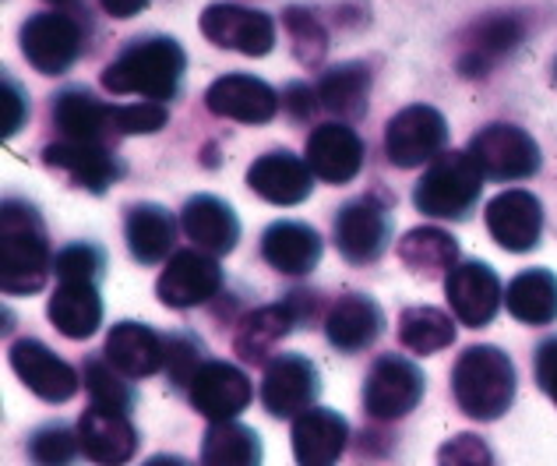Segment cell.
<instances>
[{
	"mask_svg": "<svg viewBox=\"0 0 557 466\" xmlns=\"http://www.w3.org/2000/svg\"><path fill=\"white\" fill-rule=\"evenodd\" d=\"M187 57L170 36L131 39L116 61L102 71V89L113 96H145L149 103H166L181 93Z\"/></svg>",
	"mask_w": 557,
	"mask_h": 466,
	"instance_id": "cell-1",
	"label": "cell"
},
{
	"mask_svg": "<svg viewBox=\"0 0 557 466\" xmlns=\"http://www.w3.org/2000/svg\"><path fill=\"white\" fill-rule=\"evenodd\" d=\"M50 269V241L36 206L22 198H4L0 206V286L4 294H39Z\"/></svg>",
	"mask_w": 557,
	"mask_h": 466,
	"instance_id": "cell-2",
	"label": "cell"
},
{
	"mask_svg": "<svg viewBox=\"0 0 557 466\" xmlns=\"http://www.w3.org/2000/svg\"><path fill=\"white\" fill-rule=\"evenodd\" d=\"M516 364L497 346H466L456 368H451V392L466 417L473 420H497L516 403Z\"/></svg>",
	"mask_w": 557,
	"mask_h": 466,
	"instance_id": "cell-3",
	"label": "cell"
},
{
	"mask_svg": "<svg viewBox=\"0 0 557 466\" xmlns=\"http://www.w3.org/2000/svg\"><path fill=\"white\" fill-rule=\"evenodd\" d=\"M480 192H483V173L476 167V159L469 156V149L445 152L420 177L413 192V206L423 216H434V220H466L469 209L476 206Z\"/></svg>",
	"mask_w": 557,
	"mask_h": 466,
	"instance_id": "cell-4",
	"label": "cell"
},
{
	"mask_svg": "<svg viewBox=\"0 0 557 466\" xmlns=\"http://www.w3.org/2000/svg\"><path fill=\"white\" fill-rule=\"evenodd\" d=\"M445 145H448V124L442 110H434L428 103L403 107L385 127V156L399 170L423 167L431 159L445 156Z\"/></svg>",
	"mask_w": 557,
	"mask_h": 466,
	"instance_id": "cell-5",
	"label": "cell"
},
{
	"mask_svg": "<svg viewBox=\"0 0 557 466\" xmlns=\"http://www.w3.org/2000/svg\"><path fill=\"white\" fill-rule=\"evenodd\" d=\"M18 42H22V53L25 61L33 64L42 75H64V71L75 68V61L82 57V42H85V33L75 14H64V11H39L33 14L22 33H18Z\"/></svg>",
	"mask_w": 557,
	"mask_h": 466,
	"instance_id": "cell-6",
	"label": "cell"
},
{
	"mask_svg": "<svg viewBox=\"0 0 557 466\" xmlns=\"http://www.w3.org/2000/svg\"><path fill=\"white\" fill-rule=\"evenodd\" d=\"M423 385H428V378L409 357L381 354L363 378V410L374 420H399L409 410H417Z\"/></svg>",
	"mask_w": 557,
	"mask_h": 466,
	"instance_id": "cell-7",
	"label": "cell"
},
{
	"mask_svg": "<svg viewBox=\"0 0 557 466\" xmlns=\"http://www.w3.org/2000/svg\"><path fill=\"white\" fill-rule=\"evenodd\" d=\"M469 156L494 181H525L540 170V145L516 124H487L469 142Z\"/></svg>",
	"mask_w": 557,
	"mask_h": 466,
	"instance_id": "cell-8",
	"label": "cell"
},
{
	"mask_svg": "<svg viewBox=\"0 0 557 466\" xmlns=\"http://www.w3.org/2000/svg\"><path fill=\"white\" fill-rule=\"evenodd\" d=\"M314 311V294H289L278 304H265V308H255L251 315L240 318L237 336H233V350L247 360V364H269V350L289 336L293 329H300L304 322H311Z\"/></svg>",
	"mask_w": 557,
	"mask_h": 466,
	"instance_id": "cell-9",
	"label": "cell"
},
{
	"mask_svg": "<svg viewBox=\"0 0 557 466\" xmlns=\"http://www.w3.org/2000/svg\"><path fill=\"white\" fill-rule=\"evenodd\" d=\"M201 36L219 50H237L244 57H265L275 47V25L265 11L244 4H209L201 11Z\"/></svg>",
	"mask_w": 557,
	"mask_h": 466,
	"instance_id": "cell-10",
	"label": "cell"
},
{
	"mask_svg": "<svg viewBox=\"0 0 557 466\" xmlns=\"http://www.w3.org/2000/svg\"><path fill=\"white\" fill-rule=\"evenodd\" d=\"M321 378L318 368L300 354H278L265 364V378H261V403L265 410L278 420L311 410V403L318 400Z\"/></svg>",
	"mask_w": 557,
	"mask_h": 466,
	"instance_id": "cell-11",
	"label": "cell"
},
{
	"mask_svg": "<svg viewBox=\"0 0 557 466\" xmlns=\"http://www.w3.org/2000/svg\"><path fill=\"white\" fill-rule=\"evenodd\" d=\"M445 294L456 318L466 329H483L494 322L497 308H502V283H497V272L487 261L466 258L456 269L445 275Z\"/></svg>",
	"mask_w": 557,
	"mask_h": 466,
	"instance_id": "cell-12",
	"label": "cell"
},
{
	"mask_svg": "<svg viewBox=\"0 0 557 466\" xmlns=\"http://www.w3.org/2000/svg\"><path fill=\"white\" fill-rule=\"evenodd\" d=\"M223 286V269H219L215 255L209 252H177L163 275L156 283V297L173 311L198 308V304L212 301Z\"/></svg>",
	"mask_w": 557,
	"mask_h": 466,
	"instance_id": "cell-13",
	"label": "cell"
},
{
	"mask_svg": "<svg viewBox=\"0 0 557 466\" xmlns=\"http://www.w3.org/2000/svg\"><path fill=\"white\" fill-rule=\"evenodd\" d=\"M251 396H255L251 378L230 360H205L201 371L195 375V382L187 385L190 406H195L201 417H209L212 425L233 420L240 410H247Z\"/></svg>",
	"mask_w": 557,
	"mask_h": 466,
	"instance_id": "cell-14",
	"label": "cell"
},
{
	"mask_svg": "<svg viewBox=\"0 0 557 466\" xmlns=\"http://www.w3.org/2000/svg\"><path fill=\"white\" fill-rule=\"evenodd\" d=\"M53 127L67 142H89V145H110L121 135L116 127V107L102 103L85 85H71L53 96Z\"/></svg>",
	"mask_w": 557,
	"mask_h": 466,
	"instance_id": "cell-15",
	"label": "cell"
},
{
	"mask_svg": "<svg viewBox=\"0 0 557 466\" xmlns=\"http://www.w3.org/2000/svg\"><path fill=\"white\" fill-rule=\"evenodd\" d=\"M8 357H11L14 375H18L25 382V389L33 392V396H39V400L67 403L78 392V382H82L78 371L71 368L64 357H57L47 343L18 340V343H11Z\"/></svg>",
	"mask_w": 557,
	"mask_h": 466,
	"instance_id": "cell-16",
	"label": "cell"
},
{
	"mask_svg": "<svg viewBox=\"0 0 557 466\" xmlns=\"http://www.w3.org/2000/svg\"><path fill=\"white\" fill-rule=\"evenodd\" d=\"M392 223L374 198L346 201L335 216V247L349 266H371L388 247Z\"/></svg>",
	"mask_w": 557,
	"mask_h": 466,
	"instance_id": "cell-17",
	"label": "cell"
},
{
	"mask_svg": "<svg viewBox=\"0 0 557 466\" xmlns=\"http://www.w3.org/2000/svg\"><path fill=\"white\" fill-rule=\"evenodd\" d=\"M42 163L50 170L64 173L67 181H75L78 187L92 195L110 192V184L121 181V159L113 156L110 145H89V142H67L57 138L42 149Z\"/></svg>",
	"mask_w": 557,
	"mask_h": 466,
	"instance_id": "cell-18",
	"label": "cell"
},
{
	"mask_svg": "<svg viewBox=\"0 0 557 466\" xmlns=\"http://www.w3.org/2000/svg\"><path fill=\"white\" fill-rule=\"evenodd\" d=\"M487 230L505 252H533L540 237H544V206H540L533 192L511 187V192H502L487 206Z\"/></svg>",
	"mask_w": 557,
	"mask_h": 466,
	"instance_id": "cell-19",
	"label": "cell"
},
{
	"mask_svg": "<svg viewBox=\"0 0 557 466\" xmlns=\"http://www.w3.org/2000/svg\"><path fill=\"white\" fill-rule=\"evenodd\" d=\"M205 107L237 124H269L278 110V96L269 82L233 71V75L215 78L205 89Z\"/></svg>",
	"mask_w": 557,
	"mask_h": 466,
	"instance_id": "cell-20",
	"label": "cell"
},
{
	"mask_svg": "<svg viewBox=\"0 0 557 466\" xmlns=\"http://www.w3.org/2000/svg\"><path fill=\"white\" fill-rule=\"evenodd\" d=\"M314 173L307 167V159L286 149H272L261 152L251 170H247V184L258 198L272 201V206H300V201L311 195Z\"/></svg>",
	"mask_w": 557,
	"mask_h": 466,
	"instance_id": "cell-21",
	"label": "cell"
},
{
	"mask_svg": "<svg viewBox=\"0 0 557 466\" xmlns=\"http://www.w3.org/2000/svg\"><path fill=\"white\" fill-rule=\"evenodd\" d=\"M82 453L96 466H127L138 453V431L131 425V414L99 410L89 406L78 420Z\"/></svg>",
	"mask_w": 557,
	"mask_h": 466,
	"instance_id": "cell-22",
	"label": "cell"
},
{
	"mask_svg": "<svg viewBox=\"0 0 557 466\" xmlns=\"http://www.w3.org/2000/svg\"><path fill=\"white\" fill-rule=\"evenodd\" d=\"M307 167L325 184H349L363 167V142L349 124H321L307 138Z\"/></svg>",
	"mask_w": 557,
	"mask_h": 466,
	"instance_id": "cell-23",
	"label": "cell"
},
{
	"mask_svg": "<svg viewBox=\"0 0 557 466\" xmlns=\"http://www.w3.org/2000/svg\"><path fill=\"white\" fill-rule=\"evenodd\" d=\"M349 420L329 406H311L293 420V456L297 466H335L346 453Z\"/></svg>",
	"mask_w": 557,
	"mask_h": 466,
	"instance_id": "cell-24",
	"label": "cell"
},
{
	"mask_svg": "<svg viewBox=\"0 0 557 466\" xmlns=\"http://www.w3.org/2000/svg\"><path fill=\"white\" fill-rule=\"evenodd\" d=\"M522 36H525V28L519 19H511V14H491V19L476 22L466 33V47L459 57V75H466V78L491 75V71L519 47Z\"/></svg>",
	"mask_w": 557,
	"mask_h": 466,
	"instance_id": "cell-25",
	"label": "cell"
},
{
	"mask_svg": "<svg viewBox=\"0 0 557 466\" xmlns=\"http://www.w3.org/2000/svg\"><path fill=\"white\" fill-rule=\"evenodd\" d=\"M381 329H385V311L368 294H346L325 315V336L343 354L368 350L381 336Z\"/></svg>",
	"mask_w": 557,
	"mask_h": 466,
	"instance_id": "cell-26",
	"label": "cell"
},
{
	"mask_svg": "<svg viewBox=\"0 0 557 466\" xmlns=\"http://www.w3.org/2000/svg\"><path fill=\"white\" fill-rule=\"evenodd\" d=\"M181 226L187 233V241L198 244V252L209 255H230L240 241V220L230 209V201L215 195H195L187 198V206L181 212Z\"/></svg>",
	"mask_w": 557,
	"mask_h": 466,
	"instance_id": "cell-27",
	"label": "cell"
},
{
	"mask_svg": "<svg viewBox=\"0 0 557 466\" xmlns=\"http://www.w3.org/2000/svg\"><path fill=\"white\" fill-rule=\"evenodd\" d=\"M102 357L127 378H149L166 364V340L141 322H121L107 332Z\"/></svg>",
	"mask_w": 557,
	"mask_h": 466,
	"instance_id": "cell-28",
	"label": "cell"
},
{
	"mask_svg": "<svg viewBox=\"0 0 557 466\" xmlns=\"http://www.w3.org/2000/svg\"><path fill=\"white\" fill-rule=\"evenodd\" d=\"M321 233L297 220H278L261 233V258L283 275H307L321 261Z\"/></svg>",
	"mask_w": 557,
	"mask_h": 466,
	"instance_id": "cell-29",
	"label": "cell"
},
{
	"mask_svg": "<svg viewBox=\"0 0 557 466\" xmlns=\"http://www.w3.org/2000/svg\"><path fill=\"white\" fill-rule=\"evenodd\" d=\"M50 326L67 340H89L102 326V297L96 283H61L47 304Z\"/></svg>",
	"mask_w": 557,
	"mask_h": 466,
	"instance_id": "cell-30",
	"label": "cell"
},
{
	"mask_svg": "<svg viewBox=\"0 0 557 466\" xmlns=\"http://www.w3.org/2000/svg\"><path fill=\"white\" fill-rule=\"evenodd\" d=\"M124 237L135 261L141 266H156L173 252V241H177V223L163 206H152V201H138V206L127 209L124 220Z\"/></svg>",
	"mask_w": 557,
	"mask_h": 466,
	"instance_id": "cell-31",
	"label": "cell"
},
{
	"mask_svg": "<svg viewBox=\"0 0 557 466\" xmlns=\"http://www.w3.org/2000/svg\"><path fill=\"white\" fill-rule=\"evenodd\" d=\"M505 304L522 326H550L557 318V275L550 269H522L508 283Z\"/></svg>",
	"mask_w": 557,
	"mask_h": 466,
	"instance_id": "cell-32",
	"label": "cell"
},
{
	"mask_svg": "<svg viewBox=\"0 0 557 466\" xmlns=\"http://www.w3.org/2000/svg\"><path fill=\"white\" fill-rule=\"evenodd\" d=\"M399 258L423 280H434L459 266V241L442 226H417L399 241Z\"/></svg>",
	"mask_w": 557,
	"mask_h": 466,
	"instance_id": "cell-33",
	"label": "cell"
},
{
	"mask_svg": "<svg viewBox=\"0 0 557 466\" xmlns=\"http://www.w3.org/2000/svg\"><path fill=\"white\" fill-rule=\"evenodd\" d=\"M321 107L335 116H360L371 99V71L368 64H335L318 78Z\"/></svg>",
	"mask_w": 557,
	"mask_h": 466,
	"instance_id": "cell-34",
	"label": "cell"
},
{
	"mask_svg": "<svg viewBox=\"0 0 557 466\" xmlns=\"http://www.w3.org/2000/svg\"><path fill=\"white\" fill-rule=\"evenodd\" d=\"M201 466H261V439L237 420H219L201 439Z\"/></svg>",
	"mask_w": 557,
	"mask_h": 466,
	"instance_id": "cell-35",
	"label": "cell"
},
{
	"mask_svg": "<svg viewBox=\"0 0 557 466\" xmlns=\"http://www.w3.org/2000/svg\"><path fill=\"white\" fill-rule=\"evenodd\" d=\"M399 343L409 354H437V350L456 343V322L442 308L417 304V308H406L399 318Z\"/></svg>",
	"mask_w": 557,
	"mask_h": 466,
	"instance_id": "cell-36",
	"label": "cell"
},
{
	"mask_svg": "<svg viewBox=\"0 0 557 466\" xmlns=\"http://www.w3.org/2000/svg\"><path fill=\"white\" fill-rule=\"evenodd\" d=\"M82 382L89 389V400L99 410L131 414L135 406V389L127 385V375H121L107 357H89L82 364Z\"/></svg>",
	"mask_w": 557,
	"mask_h": 466,
	"instance_id": "cell-37",
	"label": "cell"
},
{
	"mask_svg": "<svg viewBox=\"0 0 557 466\" xmlns=\"http://www.w3.org/2000/svg\"><path fill=\"white\" fill-rule=\"evenodd\" d=\"M283 22H286V33L293 36V53H297V61L304 68H318L321 61H325L329 33H325V25L318 22V14L293 4L283 11Z\"/></svg>",
	"mask_w": 557,
	"mask_h": 466,
	"instance_id": "cell-38",
	"label": "cell"
},
{
	"mask_svg": "<svg viewBox=\"0 0 557 466\" xmlns=\"http://www.w3.org/2000/svg\"><path fill=\"white\" fill-rule=\"evenodd\" d=\"M78 453V428L71 431L67 425H47L28 439V459H33V466H75Z\"/></svg>",
	"mask_w": 557,
	"mask_h": 466,
	"instance_id": "cell-39",
	"label": "cell"
},
{
	"mask_svg": "<svg viewBox=\"0 0 557 466\" xmlns=\"http://www.w3.org/2000/svg\"><path fill=\"white\" fill-rule=\"evenodd\" d=\"M102 269H107V252L96 244H67L61 255L53 258V272L61 283H96Z\"/></svg>",
	"mask_w": 557,
	"mask_h": 466,
	"instance_id": "cell-40",
	"label": "cell"
},
{
	"mask_svg": "<svg viewBox=\"0 0 557 466\" xmlns=\"http://www.w3.org/2000/svg\"><path fill=\"white\" fill-rule=\"evenodd\" d=\"M201 346L195 336H187V332H173L166 336V375L173 378V385H190L195 382V375L201 371Z\"/></svg>",
	"mask_w": 557,
	"mask_h": 466,
	"instance_id": "cell-41",
	"label": "cell"
},
{
	"mask_svg": "<svg viewBox=\"0 0 557 466\" xmlns=\"http://www.w3.org/2000/svg\"><path fill=\"white\" fill-rule=\"evenodd\" d=\"M437 466H494V453L480 434H456L437 449Z\"/></svg>",
	"mask_w": 557,
	"mask_h": 466,
	"instance_id": "cell-42",
	"label": "cell"
},
{
	"mask_svg": "<svg viewBox=\"0 0 557 466\" xmlns=\"http://www.w3.org/2000/svg\"><path fill=\"white\" fill-rule=\"evenodd\" d=\"M170 121V113L163 103H131V107H116V127H121V135H156V131H163Z\"/></svg>",
	"mask_w": 557,
	"mask_h": 466,
	"instance_id": "cell-43",
	"label": "cell"
},
{
	"mask_svg": "<svg viewBox=\"0 0 557 466\" xmlns=\"http://www.w3.org/2000/svg\"><path fill=\"white\" fill-rule=\"evenodd\" d=\"M0 107H4V116H0L4 138L18 135V131L25 127V116H28V99H25V89L11 75L0 78Z\"/></svg>",
	"mask_w": 557,
	"mask_h": 466,
	"instance_id": "cell-44",
	"label": "cell"
},
{
	"mask_svg": "<svg viewBox=\"0 0 557 466\" xmlns=\"http://www.w3.org/2000/svg\"><path fill=\"white\" fill-rule=\"evenodd\" d=\"M536 382L557 406V336L536 346Z\"/></svg>",
	"mask_w": 557,
	"mask_h": 466,
	"instance_id": "cell-45",
	"label": "cell"
},
{
	"mask_svg": "<svg viewBox=\"0 0 557 466\" xmlns=\"http://www.w3.org/2000/svg\"><path fill=\"white\" fill-rule=\"evenodd\" d=\"M318 107H321L318 89H311V85H304V82L286 85V110H289V116H297V121H307V116H311Z\"/></svg>",
	"mask_w": 557,
	"mask_h": 466,
	"instance_id": "cell-46",
	"label": "cell"
},
{
	"mask_svg": "<svg viewBox=\"0 0 557 466\" xmlns=\"http://www.w3.org/2000/svg\"><path fill=\"white\" fill-rule=\"evenodd\" d=\"M152 0H99V8L110 14V19H135Z\"/></svg>",
	"mask_w": 557,
	"mask_h": 466,
	"instance_id": "cell-47",
	"label": "cell"
},
{
	"mask_svg": "<svg viewBox=\"0 0 557 466\" xmlns=\"http://www.w3.org/2000/svg\"><path fill=\"white\" fill-rule=\"evenodd\" d=\"M145 466H190L187 459H181V456H152Z\"/></svg>",
	"mask_w": 557,
	"mask_h": 466,
	"instance_id": "cell-48",
	"label": "cell"
},
{
	"mask_svg": "<svg viewBox=\"0 0 557 466\" xmlns=\"http://www.w3.org/2000/svg\"><path fill=\"white\" fill-rule=\"evenodd\" d=\"M554 82H557V61H554Z\"/></svg>",
	"mask_w": 557,
	"mask_h": 466,
	"instance_id": "cell-49",
	"label": "cell"
},
{
	"mask_svg": "<svg viewBox=\"0 0 557 466\" xmlns=\"http://www.w3.org/2000/svg\"><path fill=\"white\" fill-rule=\"evenodd\" d=\"M50 4H64V0H50Z\"/></svg>",
	"mask_w": 557,
	"mask_h": 466,
	"instance_id": "cell-50",
	"label": "cell"
}]
</instances>
